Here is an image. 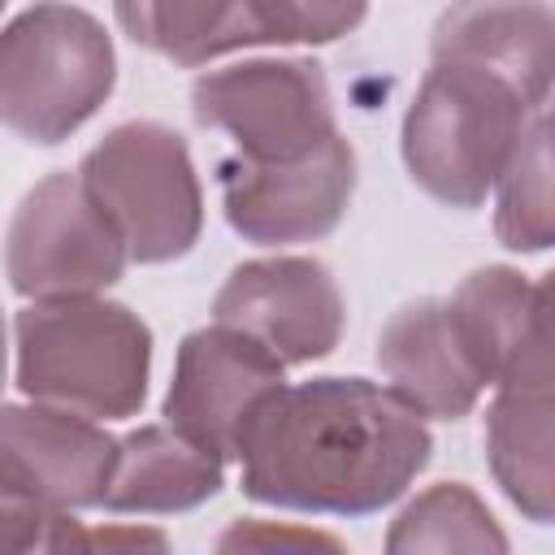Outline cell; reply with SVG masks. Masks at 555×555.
I'll list each match as a JSON object with an SVG mask.
<instances>
[{
	"instance_id": "cell-1",
	"label": "cell",
	"mask_w": 555,
	"mask_h": 555,
	"mask_svg": "<svg viewBox=\"0 0 555 555\" xmlns=\"http://www.w3.org/2000/svg\"><path fill=\"white\" fill-rule=\"evenodd\" d=\"M243 490L291 512L369 516L395 503L429 460L425 416L364 377L278 386L238 434Z\"/></svg>"
},
{
	"instance_id": "cell-18",
	"label": "cell",
	"mask_w": 555,
	"mask_h": 555,
	"mask_svg": "<svg viewBox=\"0 0 555 555\" xmlns=\"http://www.w3.org/2000/svg\"><path fill=\"white\" fill-rule=\"evenodd\" d=\"M386 546L390 551H503L507 538L499 533L494 516L468 486L442 481L403 507Z\"/></svg>"
},
{
	"instance_id": "cell-15",
	"label": "cell",
	"mask_w": 555,
	"mask_h": 555,
	"mask_svg": "<svg viewBox=\"0 0 555 555\" xmlns=\"http://www.w3.org/2000/svg\"><path fill=\"white\" fill-rule=\"evenodd\" d=\"M221 486V455L182 429L143 425L117 442L100 507L108 512H191Z\"/></svg>"
},
{
	"instance_id": "cell-21",
	"label": "cell",
	"mask_w": 555,
	"mask_h": 555,
	"mask_svg": "<svg viewBox=\"0 0 555 555\" xmlns=\"http://www.w3.org/2000/svg\"><path fill=\"white\" fill-rule=\"evenodd\" d=\"M225 551L234 546H334V538L321 533H295V529H264V525H234L221 538Z\"/></svg>"
},
{
	"instance_id": "cell-19",
	"label": "cell",
	"mask_w": 555,
	"mask_h": 555,
	"mask_svg": "<svg viewBox=\"0 0 555 555\" xmlns=\"http://www.w3.org/2000/svg\"><path fill=\"white\" fill-rule=\"evenodd\" d=\"M260 43H330L360 26L364 0H251Z\"/></svg>"
},
{
	"instance_id": "cell-8",
	"label": "cell",
	"mask_w": 555,
	"mask_h": 555,
	"mask_svg": "<svg viewBox=\"0 0 555 555\" xmlns=\"http://www.w3.org/2000/svg\"><path fill=\"white\" fill-rule=\"evenodd\" d=\"M356 191V152L334 130L286 160L234 156L221 165L225 221L251 243H312L330 234Z\"/></svg>"
},
{
	"instance_id": "cell-17",
	"label": "cell",
	"mask_w": 555,
	"mask_h": 555,
	"mask_svg": "<svg viewBox=\"0 0 555 555\" xmlns=\"http://www.w3.org/2000/svg\"><path fill=\"white\" fill-rule=\"evenodd\" d=\"M494 234L512 251L551 247L555 208H551V121H546V108L533 113V121L525 126L516 152L507 156V165L499 173Z\"/></svg>"
},
{
	"instance_id": "cell-20",
	"label": "cell",
	"mask_w": 555,
	"mask_h": 555,
	"mask_svg": "<svg viewBox=\"0 0 555 555\" xmlns=\"http://www.w3.org/2000/svg\"><path fill=\"white\" fill-rule=\"evenodd\" d=\"M65 512H48L22 499H9L0 490V551H30V546H48L52 529Z\"/></svg>"
},
{
	"instance_id": "cell-9",
	"label": "cell",
	"mask_w": 555,
	"mask_h": 555,
	"mask_svg": "<svg viewBox=\"0 0 555 555\" xmlns=\"http://www.w3.org/2000/svg\"><path fill=\"white\" fill-rule=\"evenodd\" d=\"M217 325L260 343L282 364L321 360L343 338V291L321 260L269 256L238 264L212 299Z\"/></svg>"
},
{
	"instance_id": "cell-23",
	"label": "cell",
	"mask_w": 555,
	"mask_h": 555,
	"mask_svg": "<svg viewBox=\"0 0 555 555\" xmlns=\"http://www.w3.org/2000/svg\"><path fill=\"white\" fill-rule=\"evenodd\" d=\"M0 9H4V0H0Z\"/></svg>"
},
{
	"instance_id": "cell-6",
	"label": "cell",
	"mask_w": 555,
	"mask_h": 555,
	"mask_svg": "<svg viewBox=\"0 0 555 555\" xmlns=\"http://www.w3.org/2000/svg\"><path fill=\"white\" fill-rule=\"evenodd\" d=\"M126 260L117 225L74 173L43 178L9 221L4 269L13 291L30 299L95 295L121 278Z\"/></svg>"
},
{
	"instance_id": "cell-7",
	"label": "cell",
	"mask_w": 555,
	"mask_h": 555,
	"mask_svg": "<svg viewBox=\"0 0 555 555\" xmlns=\"http://www.w3.org/2000/svg\"><path fill=\"white\" fill-rule=\"evenodd\" d=\"M195 121L221 130L251 160H286L334 134V100L312 61H243L191 87Z\"/></svg>"
},
{
	"instance_id": "cell-4",
	"label": "cell",
	"mask_w": 555,
	"mask_h": 555,
	"mask_svg": "<svg viewBox=\"0 0 555 555\" xmlns=\"http://www.w3.org/2000/svg\"><path fill=\"white\" fill-rule=\"evenodd\" d=\"M117 61L104 26L43 0L0 30V126L30 143L69 139L113 91Z\"/></svg>"
},
{
	"instance_id": "cell-2",
	"label": "cell",
	"mask_w": 555,
	"mask_h": 555,
	"mask_svg": "<svg viewBox=\"0 0 555 555\" xmlns=\"http://www.w3.org/2000/svg\"><path fill=\"white\" fill-rule=\"evenodd\" d=\"M542 108L494 69L434 56L403 117V165L438 204L477 208Z\"/></svg>"
},
{
	"instance_id": "cell-14",
	"label": "cell",
	"mask_w": 555,
	"mask_h": 555,
	"mask_svg": "<svg viewBox=\"0 0 555 555\" xmlns=\"http://www.w3.org/2000/svg\"><path fill=\"white\" fill-rule=\"evenodd\" d=\"M434 56L494 69L533 104H546L551 9L542 0H455L434 26Z\"/></svg>"
},
{
	"instance_id": "cell-3",
	"label": "cell",
	"mask_w": 555,
	"mask_h": 555,
	"mask_svg": "<svg viewBox=\"0 0 555 555\" xmlns=\"http://www.w3.org/2000/svg\"><path fill=\"white\" fill-rule=\"evenodd\" d=\"M147 369L152 334L121 304L65 295L17 312V386L39 403L117 421L139 412Z\"/></svg>"
},
{
	"instance_id": "cell-13",
	"label": "cell",
	"mask_w": 555,
	"mask_h": 555,
	"mask_svg": "<svg viewBox=\"0 0 555 555\" xmlns=\"http://www.w3.org/2000/svg\"><path fill=\"white\" fill-rule=\"evenodd\" d=\"M377 364L390 390L421 416L460 421L490 386L477 351L468 347L447 299H416L399 308L377 338Z\"/></svg>"
},
{
	"instance_id": "cell-16",
	"label": "cell",
	"mask_w": 555,
	"mask_h": 555,
	"mask_svg": "<svg viewBox=\"0 0 555 555\" xmlns=\"http://www.w3.org/2000/svg\"><path fill=\"white\" fill-rule=\"evenodd\" d=\"M113 13L134 43L178 65H204L260 43L251 0H113Z\"/></svg>"
},
{
	"instance_id": "cell-5",
	"label": "cell",
	"mask_w": 555,
	"mask_h": 555,
	"mask_svg": "<svg viewBox=\"0 0 555 555\" xmlns=\"http://www.w3.org/2000/svg\"><path fill=\"white\" fill-rule=\"evenodd\" d=\"M78 178L139 264L178 260L199 238V182L186 143L169 126L126 121L108 130L87 152Z\"/></svg>"
},
{
	"instance_id": "cell-11",
	"label": "cell",
	"mask_w": 555,
	"mask_h": 555,
	"mask_svg": "<svg viewBox=\"0 0 555 555\" xmlns=\"http://www.w3.org/2000/svg\"><path fill=\"white\" fill-rule=\"evenodd\" d=\"M282 386V360L230 325L195 330L178 347L165 421L221 460L234 455L243 425L269 390Z\"/></svg>"
},
{
	"instance_id": "cell-22",
	"label": "cell",
	"mask_w": 555,
	"mask_h": 555,
	"mask_svg": "<svg viewBox=\"0 0 555 555\" xmlns=\"http://www.w3.org/2000/svg\"><path fill=\"white\" fill-rule=\"evenodd\" d=\"M0 386H4V325H0Z\"/></svg>"
},
{
	"instance_id": "cell-10",
	"label": "cell",
	"mask_w": 555,
	"mask_h": 555,
	"mask_svg": "<svg viewBox=\"0 0 555 555\" xmlns=\"http://www.w3.org/2000/svg\"><path fill=\"white\" fill-rule=\"evenodd\" d=\"M113 460L117 438L91 416L39 399L30 408H0V490L9 499L48 512L100 507Z\"/></svg>"
},
{
	"instance_id": "cell-12",
	"label": "cell",
	"mask_w": 555,
	"mask_h": 555,
	"mask_svg": "<svg viewBox=\"0 0 555 555\" xmlns=\"http://www.w3.org/2000/svg\"><path fill=\"white\" fill-rule=\"evenodd\" d=\"M486 412V451L503 494L538 525L555 512V442H551V317L525 338L520 356L494 382Z\"/></svg>"
}]
</instances>
